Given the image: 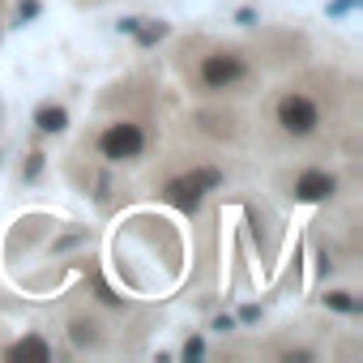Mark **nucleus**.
<instances>
[{
    "mask_svg": "<svg viewBox=\"0 0 363 363\" xmlns=\"http://www.w3.org/2000/svg\"><path fill=\"white\" fill-rule=\"evenodd\" d=\"M43 158H48V154H43V150H35V154H30V162H26V171H22V179H35V175L43 171Z\"/></svg>",
    "mask_w": 363,
    "mask_h": 363,
    "instance_id": "nucleus-11",
    "label": "nucleus"
},
{
    "mask_svg": "<svg viewBox=\"0 0 363 363\" xmlns=\"http://www.w3.org/2000/svg\"><path fill=\"white\" fill-rule=\"evenodd\" d=\"M342 193V175L333 167H299L291 179H286V197L295 206H325Z\"/></svg>",
    "mask_w": 363,
    "mask_h": 363,
    "instance_id": "nucleus-4",
    "label": "nucleus"
},
{
    "mask_svg": "<svg viewBox=\"0 0 363 363\" xmlns=\"http://www.w3.org/2000/svg\"><path fill=\"white\" fill-rule=\"evenodd\" d=\"M5 359H35V363H48V359H56V346L43 337V329H26L22 337H13L9 346H5Z\"/></svg>",
    "mask_w": 363,
    "mask_h": 363,
    "instance_id": "nucleus-6",
    "label": "nucleus"
},
{
    "mask_svg": "<svg viewBox=\"0 0 363 363\" xmlns=\"http://www.w3.org/2000/svg\"><path fill=\"white\" fill-rule=\"evenodd\" d=\"M65 128H69V107L65 103H43L35 111V133L39 137H60Z\"/></svg>",
    "mask_w": 363,
    "mask_h": 363,
    "instance_id": "nucleus-8",
    "label": "nucleus"
},
{
    "mask_svg": "<svg viewBox=\"0 0 363 363\" xmlns=\"http://www.w3.org/2000/svg\"><path fill=\"white\" fill-rule=\"evenodd\" d=\"M184 175L193 179V189H197V193H206V197H210V193H218V189L227 184V171H223V167H210V162H193Z\"/></svg>",
    "mask_w": 363,
    "mask_h": 363,
    "instance_id": "nucleus-9",
    "label": "nucleus"
},
{
    "mask_svg": "<svg viewBox=\"0 0 363 363\" xmlns=\"http://www.w3.org/2000/svg\"><path fill=\"white\" fill-rule=\"evenodd\" d=\"M269 124H274V133L282 141L303 145V141L320 137V128H325V103L308 86H286L269 103Z\"/></svg>",
    "mask_w": 363,
    "mask_h": 363,
    "instance_id": "nucleus-2",
    "label": "nucleus"
},
{
    "mask_svg": "<svg viewBox=\"0 0 363 363\" xmlns=\"http://www.w3.org/2000/svg\"><path fill=\"white\" fill-rule=\"evenodd\" d=\"M252 82V60L244 48H227V43H210L197 65L189 69V86L206 99H227V94H240L244 86Z\"/></svg>",
    "mask_w": 363,
    "mask_h": 363,
    "instance_id": "nucleus-1",
    "label": "nucleus"
},
{
    "mask_svg": "<svg viewBox=\"0 0 363 363\" xmlns=\"http://www.w3.org/2000/svg\"><path fill=\"white\" fill-rule=\"evenodd\" d=\"M320 303L333 308V312H346V316L359 312V295H354V291H342V286H329V291L320 295Z\"/></svg>",
    "mask_w": 363,
    "mask_h": 363,
    "instance_id": "nucleus-10",
    "label": "nucleus"
},
{
    "mask_svg": "<svg viewBox=\"0 0 363 363\" xmlns=\"http://www.w3.org/2000/svg\"><path fill=\"white\" fill-rule=\"evenodd\" d=\"M150 141H154V133L141 116H116L94 133V154L107 167H133L150 154Z\"/></svg>",
    "mask_w": 363,
    "mask_h": 363,
    "instance_id": "nucleus-3",
    "label": "nucleus"
},
{
    "mask_svg": "<svg viewBox=\"0 0 363 363\" xmlns=\"http://www.w3.org/2000/svg\"><path fill=\"white\" fill-rule=\"evenodd\" d=\"M162 197H167L171 206H179L184 214H197V210H201V201H206V193H197V189H193V179H189L184 171L167 175V184H162Z\"/></svg>",
    "mask_w": 363,
    "mask_h": 363,
    "instance_id": "nucleus-7",
    "label": "nucleus"
},
{
    "mask_svg": "<svg viewBox=\"0 0 363 363\" xmlns=\"http://www.w3.org/2000/svg\"><path fill=\"white\" fill-rule=\"evenodd\" d=\"M65 337H69L73 350H103V346H107V329H103V320L90 316V312H73L69 325H65Z\"/></svg>",
    "mask_w": 363,
    "mask_h": 363,
    "instance_id": "nucleus-5",
    "label": "nucleus"
}]
</instances>
